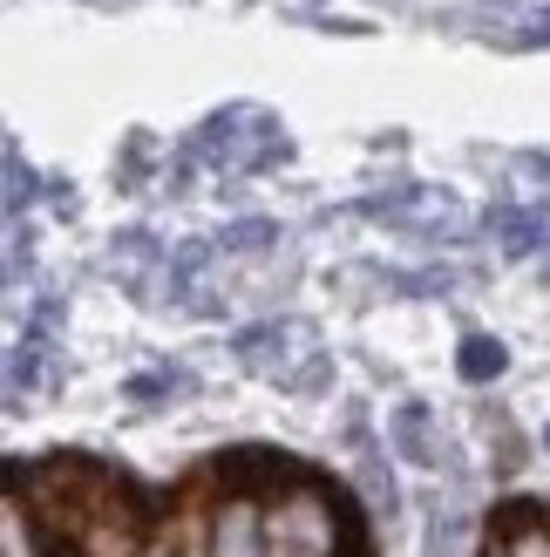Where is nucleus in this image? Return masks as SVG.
<instances>
[{"mask_svg": "<svg viewBox=\"0 0 550 557\" xmlns=\"http://www.w3.org/2000/svg\"><path fill=\"white\" fill-rule=\"evenodd\" d=\"M347 504L320 476H279L265 490V557H347Z\"/></svg>", "mask_w": 550, "mask_h": 557, "instance_id": "f257e3e1", "label": "nucleus"}, {"mask_svg": "<svg viewBox=\"0 0 550 557\" xmlns=\"http://www.w3.org/2000/svg\"><path fill=\"white\" fill-rule=\"evenodd\" d=\"M204 557H265V490L238 483L204 510Z\"/></svg>", "mask_w": 550, "mask_h": 557, "instance_id": "f03ea898", "label": "nucleus"}, {"mask_svg": "<svg viewBox=\"0 0 550 557\" xmlns=\"http://www.w3.org/2000/svg\"><path fill=\"white\" fill-rule=\"evenodd\" d=\"M0 557H54L27 490H8V483H0Z\"/></svg>", "mask_w": 550, "mask_h": 557, "instance_id": "7ed1b4c3", "label": "nucleus"}, {"mask_svg": "<svg viewBox=\"0 0 550 557\" xmlns=\"http://www.w3.org/2000/svg\"><path fill=\"white\" fill-rule=\"evenodd\" d=\"M483 557H550V510H503Z\"/></svg>", "mask_w": 550, "mask_h": 557, "instance_id": "20e7f679", "label": "nucleus"}, {"mask_svg": "<svg viewBox=\"0 0 550 557\" xmlns=\"http://www.w3.org/2000/svg\"><path fill=\"white\" fill-rule=\"evenodd\" d=\"M510 368V354L489 341V333H476V341H462V381H497Z\"/></svg>", "mask_w": 550, "mask_h": 557, "instance_id": "39448f33", "label": "nucleus"}, {"mask_svg": "<svg viewBox=\"0 0 550 557\" xmlns=\"http://www.w3.org/2000/svg\"><path fill=\"white\" fill-rule=\"evenodd\" d=\"M497 232L510 252H530V245H543V218L537 211H497Z\"/></svg>", "mask_w": 550, "mask_h": 557, "instance_id": "423d86ee", "label": "nucleus"}, {"mask_svg": "<svg viewBox=\"0 0 550 557\" xmlns=\"http://www.w3.org/2000/svg\"><path fill=\"white\" fill-rule=\"evenodd\" d=\"M150 557H204V523H198L190 537H184V523H171V531L150 544Z\"/></svg>", "mask_w": 550, "mask_h": 557, "instance_id": "0eeeda50", "label": "nucleus"}, {"mask_svg": "<svg viewBox=\"0 0 550 557\" xmlns=\"http://www.w3.org/2000/svg\"><path fill=\"white\" fill-rule=\"evenodd\" d=\"M524 41H537V48H543V41H550V14H537V21H530V27H524Z\"/></svg>", "mask_w": 550, "mask_h": 557, "instance_id": "6e6552de", "label": "nucleus"}]
</instances>
